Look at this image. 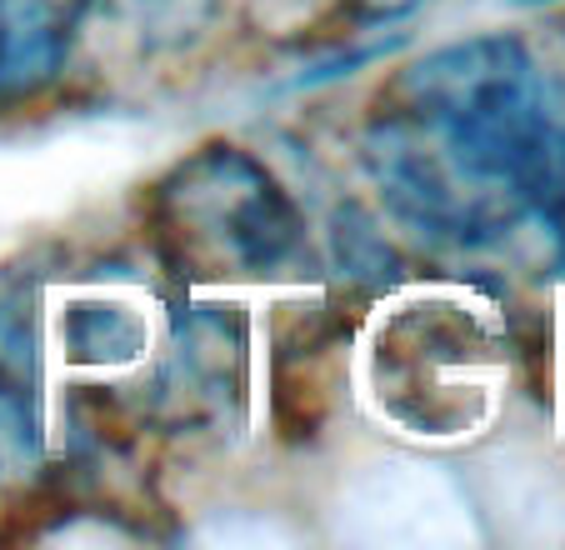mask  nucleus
Segmentation results:
<instances>
[{"label":"nucleus","mask_w":565,"mask_h":550,"mask_svg":"<svg viewBox=\"0 0 565 550\" xmlns=\"http://www.w3.org/2000/svg\"><path fill=\"white\" fill-rule=\"evenodd\" d=\"M365 15H375V21H401V15H411L420 6V0H355Z\"/></svg>","instance_id":"9"},{"label":"nucleus","mask_w":565,"mask_h":550,"mask_svg":"<svg viewBox=\"0 0 565 550\" xmlns=\"http://www.w3.org/2000/svg\"><path fill=\"white\" fill-rule=\"evenodd\" d=\"M41 461V371L35 326L21 300H0V480H21Z\"/></svg>","instance_id":"5"},{"label":"nucleus","mask_w":565,"mask_h":550,"mask_svg":"<svg viewBox=\"0 0 565 550\" xmlns=\"http://www.w3.org/2000/svg\"><path fill=\"white\" fill-rule=\"evenodd\" d=\"M150 346V326L130 300L86 296L65 310V350L86 366H130Z\"/></svg>","instance_id":"6"},{"label":"nucleus","mask_w":565,"mask_h":550,"mask_svg":"<svg viewBox=\"0 0 565 550\" xmlns=\"http://www.w3.org/2000/svg\"><path fill=\"white\" fill-rule=\"evenodd\" d=\"M160 241L205 281H280L306 261V215L260 156L195 146L156 186Z\"/></svg>","instance_id":"2"},{"label":"nucleus","mask_w":565,"mask_h":550,"mask_svg":"<svg viewBox=\"0 0 565 550\" xmlns=\"http://www.w3.org/2000/svg\"><path fill=\"white\" fill-rule=\"evenodd\" d=\"M116 6L150 51H181L201 41L221 11V0H116Z\"/></svg>","instance_id":"7"},{"label":"nucleus","mask_w":565,"mask_h":550,"mask_svg":"<svg viewBox=\"0 0 565 550\" xmlns=\"http://www.w3.org/2000/svg\"><path fill=\"white\" fill-rule=\"evenodd\" d=\"M246 336L231 306H191L175 316L171 350L160 360V421L211 431L231 421L246 381Z\"/></svg>","instance_id":"3"},{"label":"nucleus","mask_w":565,"mask_h":550,"mask_svg":"<svg viewBox=\"0 0 565 550\" xmlns=\"http://www.w3.org/2000/svg\"><path fill=\"white\" fill-rule=\"evenodd\" d=\"M90 0H0V110L61 81Z\"/></svg>","instance_id":"4"},{"label":"nucleus","mask_w":565,"mask_h":550,"mask_svg":"<svg viewBox=\"0 0 565 550\" xmlns=\"http://www.w3.org/2000/svg\"><path fill=\"white\" fill-rule=\"evenodd\" d=\"M531 6H535V0H531Z\"/></svg>","instance_id":"11"},{"label":"nucleus","mask_w":565,"mask_h":550,"mask_svg":"<svg viewBox=\"0 0 565 550\" xmlns=\"http://www.w3.org/2000/svg\"><path fill=\"white\" fill-rule=\"evenodd\" d=\"M361 150L385 211L440 251H486L531 221H555L541 55L511 31L411 61Z\"/></svg>","instance_id":"1"},{"label":"nucleus","mask_w":565,"mask_h":550,"mask_svg":"<svg viewBox=\"0 0 565 550\" xmlns=\"http://www.w3.org/2000/svg\"><path fill=\"white\" fill-rule=\"evenodd\" d=\"M280 6H306V0H280Z\"/></svg>","instance_id":"10"},{"label":"nucleus","mask_w":565,"mask_h":550,"mask_svg":"<svg viewBox=\"0 0 565 550\" xmlns=\"http://www.w3.org/2000/svg\"><path fill=\"white\" fill-rule=\"evenodd\" d=\"M541 75H545V110H551V140H555V221L565 225V35L555 45V55H541Z\"/></svg>","instance_id":"8"}]
</instances>
